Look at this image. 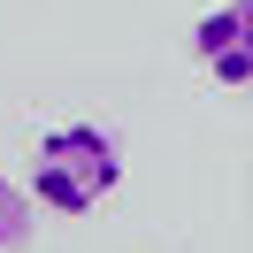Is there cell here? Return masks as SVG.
Here are the masks:
<instances>
[{
	"mask_svg": "<svg viewBox=\"0 0 253 253\" xmlns=\"http://www.w3.org/2000/svg\"><path fill=\"white\" fill-rule=\"evenodd\" d=\"M123 184V138L100 123H54L31 154V200L46 215H92Z\"/></svg>",
	"mask_w": 253,
	"mask_h": 253,
	"instance_id": "cell-1",
	"label": "cell"
},
{
	"mask_svg": "<svg viewBox=\"0 0 253 253\" xmlns=\"http://www.w3.org/2000/svg\"><path fill=\"white\" fill-rule=\"evenodd\" d=\"M192 62L215 84H253V0H222L192 23Z\"/></svg>",
	"mask_w": 253,
	"mask_h": 253,
	"instance_id": "cell-2",
	"label": "cell"
},
{
	"mask_svg": "<svg viewBox=\"0 0 253 253\" xmlns=\"http://www.w3.org/2000/svg\"><path fill=\"white\" fill-rule=\"evenodd\" d=\"M23 230H31V215H23V192L8 184V169H0V253L23 246Z\"/></svg>",
	"mask_w": 253,
	"mask_h": 253,
	"instance_id": "cell-3",
	"label": "cell"
}]
</instances>
